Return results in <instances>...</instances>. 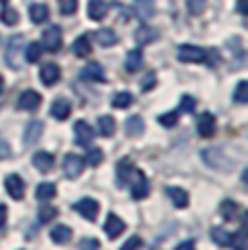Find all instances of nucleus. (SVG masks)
<instances>
[{"mask_svg":"<svg viewBox=\"0 0 248 250\" xmlns=\"http://www.w3.org/2000/svg\"><path fill=\"white\" fill-rule=\"evenodd\" d=\"M157 122L161 124V126H168L172 128L176 122H179V111H168V113H161L159 118H157Z\"/></svg>","mask_w":248,"mask_h":250,"instance_id":"obj_35","label":"nucleus"},{"mask_svg":"<svg viewBox=\"0 0 248 250\" xmlns=\"http://www.w3.org/2000/svg\"><path fill=\"white\" fill-rule=\"evenodd\" d=\"M168 196L172 200V205L179 207V209H185L189 205V194L185 189H181V187H168Z\"/></svg>","mask_w":248,"mask_h":250,"instance_id":"obj_19","label":"nucleus"},{"mask_svg":"<svg viewBox=\"0 0 248 250\" xmlns=\"http://www.w3.org/2000/svg\"><path fill=\"white\" fill-rule=\"evenodd\" d=\"M142 63H144V55H142L140 48H135V50H131L126 55V59H124V70L137 72V70H142Z\"/></svg>","mask_w":248,"mask_h":250,"instance_id":"obj_18","label":"nucleus"},{"mask_svg":"<svg viewBox=\"0 0 248 250\" xmlns=\"http://www.w3.org/2000/svg\"><path fill=\"white\" fill-rule=\"evenodd\" d=\"M157 85V76H155V72H148L146 74V79L142 81V91H150L152 87Z\"/></svg>","mask_w":248,"mask_h":250,"instance_id":"obj_42","label":"nucleus"},{"mask_svg":"<svg viewBox=\"0 0 248 250\" xmlns=\"http://www.w3.org/2000/svg\"><path fill=\"white\" fill-rule=\"evenodd\" d=\"M98 246H100V244L96 242V239H85V242H83L85 250H98Z\"/></svg>","mask_w":248,"mask_h":250,"instance_id":"obj_44","label":"nucleus"},{"mask_svg":"<svg viewBox=\"0 0 248 250\" xmlns=\"http://www.w3.org/2000/svg\"><path fill=\"white\" fill-rule=\"evenodd\" d=\"M70 111H72V107H70V103L68 100H63V98H57L55 103H52V107H50V115L55 120H59V122L68 120Z\"/></svg>","mask_w":248,"mask_h":250,"instance_id":"obj_14","label":"nucleus"},{"mask_svg":"<svg viewBox=\"0 0 248 250\" xmlns=\"http://www.w3.org/2000/svg\"><path fill=\"white\" fill-rule=\"evenodd\" d=\"M83 79L85 81H96V83H104V72L100 68V63H89L83 70Z\"/></svg>","mask_w":248,"mask_h":250,"instance_id":"obj_26","label":"nucleus"},{"mask_svg":"<svg viewBox=\"0 0 248 250\" xmlns=\"http://www.w3.org/2000/svg\"><path fill=\"white\" fill-rule=\"evenodd\" d=\"M33 166H35L40 172H50L52 166H55V157H52L50 152L40 150V152H35V155H33Z\"/></svg>","mask_w":248,"mask_h":250,"instance_id":"obj_15","label":"nucleus"},{"mask_svg":"<svg viewBox=\"0 0 248 250\" xmlns=\"http://www.w3.org/2000/svg\"><path fill=\"white\" fill-rule=\"evenodd\" d=\"M233 98H235V103H240V104L248 103V83H246V81H240V83H237Z\"/></svg>","mask_w":248,"mask_h":250,"instance_id":"obj_34","label":"nucleus"},{"mask_svg":"<svg viewBox=\"0 0 248 250\" xmlns=\"http://www.w3.org/2000/svg\"><path fill=\"white\" fill-rule=\"evenodd\" d=\"M157 35H159V33H157L155 28H150V26H142L140 31L135 33V40H137V44H150V42H155V40H157Z\"/></svg>","mask_w":248,"mask_h":250,"instance_id":"obj_28","label":"nucleus"},{"mask_svg":"<svg viewBox=\"0 0 248 250\" xmlns=\"http://www.w3.org/2000/svg\"><path fill=\"white\" fill-rule=\"evenodd\" d=\"M41 52H44V48H41L40 42H33V44H28V46H26L24 57H26L28 63H37V61L41 59Z\"/></svg>","mask_w":248,"mask_h":250,"instance_id":"obj_29","label":"nucleus"},{"mask_svg":"<svg viewBox=\"0 0 248 250\" xmlns=\"http://www.w3.org/2000/svg\"><path fill=\"white\" fill-rule=\"evenodd\" d=\"M4 187H7L9 196H11L13 200L24 198L26 187H24V181H22V176H18V174H9L7 179H4Z\"/></svg>","mask_w":248,"mask_h":250,"instance_id":"obj_8","label":"nucleus"},{"mask_svg":"<svg viewBox=\"0 0 248 250\" xmlns=\"http://www.w3.org/2000/svg\"><path fill=\"white\" fill-rule=\"evenodd\" d=\"M142 248V237H137V235H133V237L126 239V244L120 248V250H140Z\"/></svg>","mask_w":248,"mask_h":250,"instance_id":"obj_41","label":"nucleus"},{"mask_svg":"<svg viewBox=\"0 0 248 250\" xmlns=\"http://www.w3.org/2000/svg\"><path fill=\"white\" fill-rule=\"evenodd\" d=\"M63 44V35H61L59 26H48L44 31V37H41V48L48 52H57Z\"/></svg>","mask_w":248,"mask_h":250,"instance_id":"obj_3","label":"nucleus"},{"mask_svg":"<svg viewBox=\"0 0 248 250\" xmlns=\"http://www.w3.org/2000/svg\"><path fill=\"white\" fill-rule=\"evenodd\" d=\"M57 196V187L52 185V183H40L37 185V189H35V198L37 200H41V203H48V200H52Z\"/></svg>","mask_w":248,"mask_h":250,"instance_id":"obj_21","label":"nucleus"},{"mask_svg":"<svg viewBox=\"0 0 248 250\" xmlns=\"http://www.w3.org/2000/svg\"><path fill=\"white\" fill-rule=\"evenodd\" d=\"M2 89H4V79L0 76V91H2Z\"/></svg>","mask_w":248,"mask_h":250,"instance_id":"obj_47","label":"nucleus"},{"mask_svg":"<svg viewBox=\"0 0 248 250\" xmlns=\"http://www.w3.org/2000/svg\"><path fill=\"white\" fill-rule=\"evenodd\" d=\"M124 229H126V224H124V220L120 218V215H116V213H109L107 215V222H104V233L109 235V239L120 237V235L124 233Z\"/></svg>","mask_w":248,"mask_h":250,"instance_id":"obj_11","label":"nucleus"},{"mask_svg":"<svg viewBox=\"0 0 248 250\" xmlns=\"http://www.w3.org/2000/svg\"><path fill=\"white\" fill-rule=\"evenodd\" d=\"M135 11L142 20H150L155 16V0H135Z\"/></svg>","mask_w":248,"mask_h":250,"instance_id":"obj_22","label":"nucleus"},{"mask_svg":"<svg viewBox=\"0 0 248 250\" xmlns=\"http://www.w3.org/2000/svg\"><path fill=\"white\" fill-rule=\"evenodd\" d=\"M7 63L13 70H18L22 65V37L16 35L7 46Z\"/></svg>","mask_w":248,"mask_h":250,"instance_id":"obj_5","label":"nucleus"},{"mask_svg":"<svg viewBox=\"0 0 248 250\" xmlns=\"http://www.w3.org/2000/svg\"><path fill=\"white\" fill-rule=\"evenodd\" d=\"M174 250H196V246H194V242H183V244H179Z\"/></svg>","mask_w":248,"mask_h":250,"instance_id":"obj_45","label":"nucleus"},{"mask_svg":"<svg viewBox=\"0 0 248 250\" xmlns=\"http://www.w3.org/2000/svg\"><path fill=\"white\" fill-rule=\"evenodd\" d=\"M94 37H96V42L100 46H104V48L118 44V35H116V31H111V28H100Z\"/></svg>","mask_w":248,"mask_h":250,"instance_id":"obj_25","label":"nucleus"},{"mask_svg":"<svg viewBox=\"0 0 248 250\" xmlns=\"http://www.w3.org/2000/svg\"><path fill=\"white\" fill-rule=\"evenodd\" d=\"M194 109H196V98H192L189 94H185L183 98H181L179 111H194Z\"/></svg>","mask_w":248,"mask_h":250,"instance_id":"obj_39","label":"nucleus"},{"mask_svg":"<svg viewBox=\"0 0 248 250\" xmlns=\"http://www.w3.org/2000/svg\"><path fill=\"white\" fill-rule=\"evenodd\" d=\"M0 20L7 24V26H13V24H18L20 16H18V11L13 7H4L2 11H0Z\"/></svg>","mask_w":248,"mask_h":250,"instance_id":"obj_33","label":"nucleus"},{"mask_svg":"<svg viewBox=\"0 0 248 250\" xmlns=\"http://www.w3.org/2000/svg\"><path fill=\"white\" fill-rule=\"evenodd\" d=\"M74 137H76V142H79V144L87 146V144L92 142V137H94L92 126H89V124L85 122V120H79V122L74 124Z\"/></svg>","mask_w":248,"mask_h":250,"instance_id":"obj_12","label":"nucleus"},{"mask_svg":"<svg viewBox=\"0 0 248 250\" xmlns=\"http://www.w3.org/2000/svg\"><path fill=\"white\" fill-rule=\"evenodd\" d=\"M220 213H222L224 220H235L237 215H240V207H237L235 200H222Z\"/></svg>","mask_w":248,"mask_h":250,"instance_id":"obj_27","label":"nucleus"},{"mask_svg":"<svg viewBox=\"0 0 248 250\" xmlns=\"http://www.w3.org/2000/svg\"><path fill=\"white\" fill-rule=\"evenodd\" d=\"M74 211L83 215L85 220H96V215L100 211V205L94 198H81L79 203H74Z\"/></svg>","mask_w":248,"mask_h":250,"instance_id":"obj_6","label":"nucleus"},{"mask_svg":"<svg viewBox=\"0 0 248 250\" xmlns=\"http://www.w3.org/2000/svg\"><path fill=\"white\" fill-rule=\"evenodd\" d=\"M124 128H126V133L131 137H137L144 133V120H142L140 115H131V118L124 122Z\"/></svg>","mask_w":248,"mask_h":250,"instance_id":"obj_24","label":"nucleus"},{"mask_svg":"<svg viewBox=\"0 0 248 250\" xmlns=\"http://www.w3.org/2000/svg\"><path fill=\"white\" fill-rule=\"evenodd\" d=\"M85 167V159L79 155H68L63 159V172L68 179H76V176H81V172H83Z\"/></svg>","mask_w":248,"mask_h":250,"instance_id":"obj_9","label":"nucleus"},{"mask_svg":"<svg viewBox=\"0 0 248 250\" xmlns=\"http://www.w3.org/2000/svg\"><path fill=\"white\" fill-rule=\"evenodd\" d=\"M40 104H41V96L33 89L22 91L20 98H18V109H22V111H35Z\"/></svg>","mask_w":248,"mask_h":250,"instance_id":"obj_7","label":"nucleus"},{"mask_svg":"<svg viewBox=\"0 0 248 250\" xmlns=\"http://www.w3.org/2000/svg\"><path fill=\"white\" fill-rule=\"evenodd\" d=\"M176 57H179V61H183V63H205V61H209L211 52H207L200 46L183 44V46H179V50H176Z\"/></svg>","mask_w":248,"mask_h":250,"instance_id":"obj_2","label":"nucleus"},{"mask_svg":"<svg viewBox=\"0 0 248 250\" xmlns=\"http://www.w3.org/2000/svg\"><path fill=\"white\" fill-rule=\"evenodd\" d=\"M113 107L116 109H126V107H131L133 104V94L131 91H118L116 96H113Z\"/></svg>","mask_w":248,"mask_h":250,"instance_id":"obj_31","label":"nucleus"},{"mask_svg":"<svg viewBox=\"0 0 248 250\" xmlns=\"http://www.w3.org/2000/svg\"><path fill=\"white\" fill-rule=\"evenodd\" d=\"M107 11H109V4L104 2V0H89V4H87V16L92 18V20H104V16H107Z\"/></svg>","mask_w":248,"mask_h":250,"instance_id":"obj_13","label":"nucleus"},{"mask_svg":"<svg viewBox=\"0 0 248 250\" xmlns=\"http://www.w3.org/2000/svg\"><path fill=\"white\" fill-rule=\"evenodd\" d=\"M205 7H207V0H187V11L192 16H200L205 11Z\"/></svg>","mask_w":248,"mask_h":250,"instance_id":"obj_38","label":"nucleus"},{"mask_svg":"<svg viewBox=\"0 0 248 250\" xmlns=\"http://www.w3.org/2000/svg\"><path fill=\"white\" fill-rule=\"evenodd\" d=\"M118 179L120 183H128L131 185V196L135 200H144L150 194L148 179L144 176V172H140L128 159H122L118 163Z\"/></svg>","mask_w":248,"mask_h":250,"instance_id":"obj_1","label":"nucleus"},{"mask_svg":"<svg viewBox=\"0 0 248 250\" xmlns=\"http://www.w3.org/2000/svg\"><path fill=\"white\" fill-rule=\"evenodd\" d=\"M116 133V120L111 115H100L98 120V135L103 137H111Z\"/></svg>","mask_w":248,"mask_h":250,"instance_id":"obj_23","label":"nucleus"},{"mask_svg":"<svg viewBox=\"0 0 248 250\" xmlns=\"http://www.w3.org/2000/svg\"><path fill=\"white\" fill-rule=\"evenodd\" d=\"M50 239L55 244H59V246H63V244H68L70 239H72V229L65 227V224H57V227L50 230Z\"/></svg>","mask_w":248,"mask_h":250,"instance_id":"obj_17","label":"nucleus"},{"mask_svg":"<svg viewBox=\"0 0 248 250\" xmlns=\"http://www.w3.org/2000/svg\"><path fill=\"white\" fill-rule=\"evenodd\" d=\"M28 16H31V20L35 24H41V22L48 20L50 11L44 2H35V4H31V9H28Z\"/></svg>","mask_w":248,"mask_h":250,"instance_id":"obj_20","label":"nucleus"},{"mask_svg":"<svg viewBox=\"0 0 248 250\" xmlns=\"http://www.w3.org/2000/svg\"><path fill=\"white\" fill-rule=\"evenodd\" d=\"M40 79L46 87H52L55 83H59L61 79V68L57 63H44L40 70Z\"/></svg>","mask_w":248,"mask_h":250,"instance_id":"obj_10","label":"nucleus"},{"mask_svg":"<svg viewBox=\"0 0 248 250\" xmlns=\"http://www.w3.org/2000/svg\"><path fill=\"white\" fill-rule=\"evenodd\" d=\"M196 126H198L200 137H213V135H216V131H218L216 115H213V113H209V111L200 113V115H198V122H196Z\"/></svg>","mask_w":248,"mask_h":250,"instance_id":"obj_4","label":"nucleus"},{"mask_svg":"<svg viewBox=\"0 0 248 250\" xmlns=\"http://www.w3.org/2000/svg\"><path fill=\"white\" fill-rule=\"evenodd\" d=\"M7 215H9L7 207L0 205V229H4V224H7Z\"/></svg>","mask_w":248,"mask_h":250,"instance_id":"obj_43","label":"nucleus"},{"mask_svg":"<svg viewBox=\"0 0 248 250\" xmlns=\"http://www.w3.org/2000/svg\"><path fill=\"white\" fill-rule=\"evenodd\" d=\"M72 52L76 57H81V59L89 57V55H92V37H89V35H81L79 40L72 44Z\"/></svg>","mask_w":248,"mask_h":250,"instance_id":"obj_16","label":"nucleus"},{"mask_svg":"<svg viewBox=\"0 0 248 250\" xmlns=\"http://www.w3.org/2000/svg\"><path fill=\"white\" fill-rule=\"evenodd\" d=\"M79 9V0H59V11L63 16H72Z\"/></svg>","mask_w":248,"mask_h":250,"instance_id":"obj_37","label":"nucleus"},{"mask_svg":"<svg viewBox=\"0 0 248 250\" xmlns=\"http://www.w3.org/2000/svg\"><path fill=\"white\" fill-rule=\"evenodd\" d=\"M85 161H87L92 167L100 166V163H103V150H100V148H96V146H92V148L87 150V157H85Z\"/></svg>","mask_w":248,"mask_h":250,"instance_id":"obj_36","label":"nucleus"},{"mask_svg":"<svg viewBox=\"0 0 248 250\" xmlns=\"http://www.w3.org/2000/svg\"><path fill=\"white\" fill-rule=\"evenodd\" d=\"M41 131H44V124L41 122H31L28 124V128H26V135H24V142L26 144H35L37 142V137L41 135Z\"/></svg>","mask_w":248,"mask_h":250,"instance_id":"obj_30","label":"nucleus"},{"mask_svg":"<svg viewBox=\"0 0 248 250\" xmlns=\"http://www.w3.org/2000/svg\"><path fill=\"white\" fill-rule=\"evenodd\" d=\"M0 2H9V0H0Z\"/></svg>","mask_w":248,"mask_h":250,"instance_id":"obj_48","label":"nucleus"},{"mask_svg":"<svg viewBox=\"0 0 248 250\" xmlns=\"http://www.w3.org/2000/svg\"><path fill=\"white\" fill-rule=\"evenodd\" d=\"M57 213H59V211H57L55 207H44V209L40 211V222H50L52 218H57Z\"/></svg>","mask_w":248,"mask_h":250,"instance_id":"obj_40","label":"nucleus"},{"mask_svg":"<svg viewBox=\"0 0 248 250\" xmlns=\"http://www.w3.org/2000/svg\"><path fill=\"white\" fill-rule=\"evenodd\" d=\"M211 239L216 244H220V246H231V235H228L224 229H220V227L211 229Z\"/></svg>","mask_w":248,"mask_h":250,"instance_id":"obj_32","label":"nucleus"},{"mask_svg":"<svg viewBox=\"0 0 248 250\" xmlns=\"http://www.w3.org/2000/svg\"><path fill=\"white\" fill-rule=\"evenodd\" d=\"M237 11L242 13V16H246L248 9H246V0H237Z\"/></svg>","mask_w":248,"mask_h":250,"instance_id":"obj_46","label":"nucleus"}]
</instances>
